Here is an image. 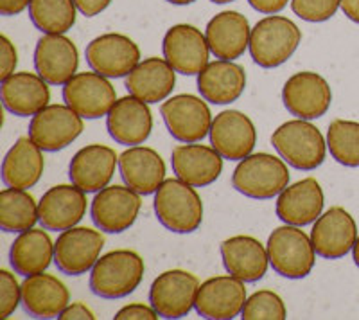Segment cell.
<instances>
[{
	"label": "cell",
	"instance_id": "cell-1",
	"mask_svg": "<svg viewBox=\"0 0 359 320\" xmlns=\"http://www.w3.org/2000/svg\"><path fill=\"white\" fill-rule=\"evenodd\" d=\"M155 214L158 222L176 234H191L203 222V201L194 185L180 178L163 180L155 193Z\"/></svg>",
	"mask_w": 359,
	"mask_h": 320
},
{
	"label": "cell",
	"instance_id": "cell-2",
	"mask_svg": "<svg viewBox=\"0 0 359 320\" xmlns=\"http://www.w3.org/2000/svg\"><path fill=\"white\" fill-rule=\"evenodd\" d=\"M144 270V259L137 252H108L90 272V290L101 299H123L139 288Z\"/></svg>",
	"mask_w": 359,
	"mask_h": 320
},
{
	"label": "cell",
	"instance_id": "cell-3",
	"mask_svg": "<svg viewBox=\"0 0 359 320\" xmlns=\"http://www.w3.org/2000/svg\"><path fill=\"white\" fill-rule=\"evenodd\" d=\"M302 41L298 25L287 17L271 15L255 24L250 36V54L262 69H275L286 63Z\"/></svg>",
	"mask_w": 359,
	"mask_h": 320
},
{
	"label": "cell",
	"instance_id": "cell-4",
	"mask_svg": "<svg viewBox=\"0 0 359 320\" xmlns=\"http://www.w3.org/2000/svg\"><path fill=\"white\" fill-rule=\"evenodd\" d=\"M232 185L248 198L269 200L278 196L290 185V169L278 156L269 153H252L239 160L233 169Z\"/></svg>",
	"mask_w": 359,
	"mask_h": 320
},
{
	"label": "cell",
	"instance_id": "cell-5",
	"mask_svg": "<svg viewBox=\"0 0 359 320\" xmlns=\"http://www.w3.org/2000/svg\"><path fill=\"white\" fill-rule=\"evenodd\" d=\"M271 144L287 164L302 171H313L325 160L327 140L318 128L306 119L280 124L271 135Z\"/></svg>",
	"mask_w": 359,
	"mask_h": 320
},
{
	"label": "cell",
	"instance_id": "cell-6",
	"mask_svg": "<svg viewBox=\"0 0 359 320\" xmlns=\"http://www.w3.org/2000/svg\"><path fill=\"white\" fill-rule=\"evenodd\" d=\"M269 265L287 279H304L311 274L316 261V251L300 227L284 225L275 229L268 238Z\"/></svg>",
	"mask_w": 359,
	"mask_h": 320
},
{
	"label": "cell",
	"instance_id": "cell-7",
	"mask_svg": "<svg viewBox=\"0 0 359 320\" xmlns=\"http://www.w3.org/2000/svg\"><path fill=\"white\" fill-rule=\"evenodd\" d=\"M169 133L180 142H200L210 133L212 114L203 99L192 94H180L163 101L160 107Z\"/></svg>",
	"mask_w": 359,
	"mask_h": 320
},
{
	"label": "cell",
	"instance_id": "cell-8",
	"mask_svg": "<svg viewBox=\"0 0 359 320\" xmlns=\"http://www.w3.org/2000/svg\"><path fill=\"white\" fill-rule=\"evenodd\" d=\"M83 117L69 105H47L29 124V137L43 152H60L83 133Z\"/></svg>",
	"mask_w": 359,
	"mask_h": 320
},
{
	"label": "cell",
	"instance_id": "cell-9",
	"mask_svg": "<svg viewBox=\"0 0 359 320\" xmlns=\"http://www.w3.org/2000/svg\"><path fill=\"white\" fill-rule=\"evenodd\" d=\"M200 281L187 270L160 274L149 290V302L163 319H184L196 304Z\"/></svg>",
	"mask_w": 359,
	"mask_h": 320
},
{
	"label": "cell",
	"instance_id": "cell-10",
	"mask_svg": "<svg viewBox=\"0 0 359 320\" xmlns=\"http://www.w3.org/2000/svg\"><path fill=\"white\" fill-rule=\"evenodd\" d=\"M104 246V236L88 227L63 230L54 243V263L67 275H83L94 268Z\"/></svg>",
	"mask_w": 359,
	"mask_h": 320
},
{
	"label": "cell",
	"instance_id": "cell-11",
	"mask_svg": "<svg viewBox=\"0 0 359 320\" xmlns=\"http://www.w3.org/2000/svg\"><path fill=\"white\" fill-rule=\"evenodd\" d=\"M140 207L142 200L137 191L128 185H111L95 193L90 213L99 230L108 234H121L137 222Z\"/></svg>",
	"mask_w": 359,
	"mask_h": 320
},
{
	"label": "cell",
	"instance_id": "cell-12",
	"mask_svg": "<svg viewBox=\"0 0 359 320\" xmlns=\"http://www.w3.org/2000/svg\"><path fill=\"white\" fill-rule=\"evenodd\" d=\"M282 101L297 119H318L327 114L332 103L331 86L316 72H297L282 88Z\"/></svg>",
	"mask_w": 359,
	"mask_h": 320
},
{
	"label": "cell",
	"instance_id": "cell-13",
	"mask_svg": "<svg viewBox=\"0 0 359 320\" xmlns=\"http://www.w3.org/2000/svg\"><path fill=\"white\" fill-rule=\"evenodd\" d=\"M63 99L83 119L108 115L117 103V94L107 76L99 72H79L63 86Z\"/></svg>",
	"mask_w": 359,
	"mask_h": 320
},
{
	"label": "cell",
	"instance_id": "cell-14",
	"mask_svg": "<svg viewBox=\"0 0 359 320\" xmlns=\"http://www.w3.org/2000/svg\"><path fill=\"white\" fill-rule=\"evenodd\" d=\"M86 63L107 78H126L140 63V49L130 36L101 34L86 46Z\"/></svg>",
	"mask_w": 359,
	"mask_h": 320
},
{
	"label": "cell",
	"instance_id": "cell-15",
	"mask_svg": "<svg viewBox=\"0 0 359 320\" xmlns=\"http://www.w3.org/2000/svg\"><path fill=\"white\" fill-rule=\"evenodd\" d=\"M208 54L207 36L194 25H172L163 36V56L180 74H200L208 65Z\"/></svg>",
	"mask_w": 359,
	"mask_h": 320
},
{
	"label": "cell",
	"instance_id": "cell-16",
	"mask_svg": "<svg viewBox=\"0 0 359 320\" xmlns=\"http://www.w3.org/2000/svg\"><path fill=\"white\" fill-rule=\"evenodd\" d=\"M246 300L245 281L233 275H219L200 284L194 308L203 319L232 320L241 315Z\"/></svg>",
	"mask_w": 359,
	"mask_h": 320
},
{
	"label": "cell",
	"instance_id": "cell-17",
	"mask_svg": "<svg viewBox=\"0 0 359 320\" xmlns=\"http://www.w3.org/2000/svg\"><path fill=\"white\" fill-rule=\"evenodd\" d=\"M355 239L358 225L343 207H331L314 222L311 230L314 251L323 259L345 258L354 248Z\"/></svg>",
	"mask_w": 359,
	"mask_h": 320
},
{
	"label": "cell",
	"instance_id": "cell-18",
	"mask_svg": "<svg viewBox=\"0 0 359 320\" xmlns=\"http://www.w3.org/2000/svg\"><path fill=\"white\" fill-rule=\"evenodd\" d=\"M212 148L229 160H243L252 155L257 144V130L248 115L239 110H224L216 115L210 126Z\"/></svg>",
	"mask_w": 359,
	"mask_h": 320
},
{
	"label": "cell",
	"instance_id": "cell-19",
	"mask_svg": "<svg viewBox=\"0 0 359 320\" xmlns=\"http://www.w3.org/2000/svg\"><path fill=\"white\" fill-rule=\"evenodd\" d=\"M34 67L49 85H65L79 67L78 47L65 34H43L34 49Z\"/></svg>",
	"mask_w": 359,
	"mask_h": 320
},
{
	"label": "cell",
	"instance_id": "cell-20",
	"mask_svg": "<svg viewBox=\"0 0 359 320\" xmlns=\"http://www.w3.org/2000/svg\"><path fill=\"white\" fill-rule=\"evenodd\" d=\"M118 156L115 149L104 144H90L72 156L69 166V177L74 185L85 193H99L108 187L114 178Z\"/></svg>",
	"mask_w": 359,
	"mask_h": 320
},
{
	"label": "cell",
	"instance_id": "cell-21",
	"mask_svg": "<svg viewBox=\"0 0 359 320\" xmlns=\"http://www.w3.org/2000/svg\"><path fill=\"white\" fill-rule=\"evenodd\" d=\"M107 128L115 142L123 146H139L151 135V110L146 101L130 94L114 105L107 115Z\"/></svg>",
	"mask_w": 359,
	"mask_h": 320
},
{
	"label": "cell",
	"instance_id": "cell-22",
	"mask_svg": "<svg viewBox=\"0 0 359 320\" xmlns=\"http://www.w3.org/2000/svg\"><path fill=\"white\" fill-rule=\"evenodd\" d=\"M171 164L180 180L194 187H207L219 178L223 155L210 146L185 142L172 148Z\"/></svg>",
	"mask_w": 359,
	"mask_h": 320
},
{
	"label": "cell",
	"instance_id": "cell-23",
	"mask_svg": "<svg viewBox=\"0 0 359 320\" xmlns=\"http://www.w3.org/2000/svg\"><path fill=\"white\" fill-rule=\"evenodd\" d=\"M40 223L47 230H67L78 225L86 214L85 191L78 185H54L38 201Z\"/></svg>",
	"mask_w": 359,
	"mask_h": 320
},
{
	"label": "cell",
	"instance_id": "cell-24",
	"mask_svg": "<svg viewBox=\"0 0 359 320\" xmlns=\"http://www.w3.org/2000/svg\"><path fill=\"white\" fill-rule=\"evenodd\" d=\"M322 185L316 178H304L287 185L277 198V216L287 225H311L322 216Z\"/></svg>",
	"mask_w": 359,
	"mask_h": 320
},
{
	"label": "cell",
	"instance_id": "cell-25",
	"mask_svg": "<svg viewBox=\"0 0 359 320\" xmlns=\"http://www.w3.org/2000/svg\"><path fill=\"white\" fill-rule=\"evenodd\" d=\"M210 53L219 60H237L250 47L252 27L245 15L237 11H221L205 29Z\"/></svg>",
	"mask_w": 359,
	"mask_h": 320
},
{
	"label": "cell",
	"instance_id": "cell-26",
	"mask_svg": "<svg viewBox=\"0 0 359 320\" xmlns=\"http://www.w3.org/2000/svg\"><path fill=\"white\" fill-rule=\"evenodd\" d=\"M221 258L226 272L245 283H257L268 272V248L252 236L224 239L221 243Z\"/></svg>",
	"mask_w": 359,
	"mask_h": 320
},
{
	"label": "cell",
	"instance_id": "cell-27",
	"mask_svg": "<svg viewBox=\"0 0 359 320\" xmlns=\"http://www.w3.org/2000/svg\"><path fill=\"white\" fill-rule=\"evenodd\" d=\"M69 300V288L50 274L29 275L22 283V304L34 319H60Z\"/></svg>",
	"mask_w": 359,
	"mask_h": 320
},
{
	"label": "cell",
	"instance_id": "cell-28",
	"mask_svg": "<svg viewBox=\"0 0 359 320\" xmlns=\"http://www.w3.org/2000/svg\"><path fill=\"white\" fill-rule=\"evenodd\" d=\"M124 184L139 194H153L165 180V162L158 152L147 146H133L118 156Z\"/></svg>",
	"mask_w": 359,
	"mask_h": 320
},
{
	"label": "cell",
	"instance_id": "cell-29",
	"mask_svg": "<svg viewBox=\"0 0 359 320\" xmlns=\"http://www.w3.org/2000/svg\"><path fill=\"white\" fill-rule=\"evenodd\" d=\"M0 94L6 110L18 117L36 115L50 101L49 83L33 72H15L2 79Z\"/></svg>",
	"mask_w": 359,
	"mask_h": 320
},
{
	"label": "cell",
	"instance_id": "cell-30",
	"mask_svg": "<svg viewBox=\"0 0 359 320\" xmlns=\"http://www.w3.org/2000/svg\"><path fill=\"white\" fill-rule=\"evenodd\" d=\"M246 86V72L230 60L208 63L198 74V91L212 105H230L241 98Z\"/></svg>",
	"mask_w": 359,
	"mask_h": 320
},
{
	"label": "cell",
	"instance_id": "cell-31",
	"mask_svg": "<svg viewBox=\"0 0 359 320\" xmlns=\"http://www.w3.org/2000/svg\"><path fill=\"white\" fill-rule=\"evenodd\" d=\"M175 85L176 70L162 58H147L126 76L128 92L147 105L168 99Z\"/></svg>",
	"mask_w": 359,
	"mask_h": 320
},
{
	"label": "cell",
	"instance_id": "cell-32",
	"mask_svg": "<svg viewBox=\"0 0 359 320\" xmlns=\"http://www.w3.org/2000/svg\"><path fill=\"white\" fill-rule=\"evenodd\" d=\"M45 169L41 148L31 137H20L2 162V182L6 187L29 189L38 184Z\"/></svg>",
	"mask_w": 359,
	"mask_h": 320
},
{
	"label": "cell",
	"instance_id": "cell-33",
	"mask_svg": "<svg viewBox=\"0 0 359 320\" xmlns=\"http://www.w3.org/2000/svg\"><path fill=\"white\" fill-rule=\"evenodd\" d=\"M45 230L29 229L13 241L9 261L17 274L29 277V275L45 272L53 263L54 243Z\"/></svg>",
	"mask_w": 359,
	"mask_h": 320
},
{
	"label": "cell",
	"instance_id": "cell-34",
	"mask_svg": "<svg viewBox=\"0 0 359 320\" xmlns=\"http://www.w3.org/2000/svg\"><path fill=\"white\" fill-rule=\"evenodd\" d=\"M36 222L38 204L25 189L8 187L0 193V227L4 232H25Z\"/></svg>",
	"mask_w": 359,
	"mask_h": 320
},
{
	"label": "cell",
	"instance_id": "cell-35",
	"mask_svg": "<svg viewBox=\"0 0 359 320\" xmlns=\"http://www.w3.org/2000/svg\"><path fill=\"white\" fill-rule=\"evenodd\" d=\"M29 17L45 34H65L74 27L78 6L74 0H31Z\"/></svg>",
	"mask_w": 359,
	"mask_h": 320
},
{
	"label": "cell",
	"instance_id": "cell-36",
	"mask_svg": "<svg viewBox=\"0 0 359 320\" xmlns=\"http://www.w3.org/2000/svg\"><path fill=\"white\" fill-rule=\"evenodd\" d=\"M327 148L336 162L347 168H359V123L332 121L327 132Z\"/></svg>",
	"mask_w": 359,
	"mask_h": 320
},
{
	"label": "cell",
	"instance_id": "cell-37",
	"mask_svg": "<svg viewBox=\"0 0 359 320\" xmlns=\"http://www.w3.org/2000/svg\"><path fill=\"white\" fill-rule=\"evenodd\" d=\"M243 320H284L287 319V309L284 300L275 292L261 290L255 292L241 312Z\"/></svg>",
	"mask_w": 359,
	"mask_h": 320
},
{
	"label": "cell",
	"instance_id": "cell-38",
	"mask_svg": "<svg viewBox=\"0 0 359 320\" xmlns=\"http://www.w3.org/2000/svg\"><path fill=\"white\" fill-rule=\"evenodd\" d=\"M341 8V0H291V9L306 22H325Z\"/></svg>",
	"mask_w": 359,
	"mask_h": 320
},
{
	"label": "cell",
	"instance_id": "cell-39",
	"mask_svg": "<svg viewBox=\"0 0 359 320\" xmlns=\"http://www.w3.org/2000/svg\"><path fill=\"white\" fill-rule=\"evenodd\" d=\"M22 302V284L8 270L0 272V319H9Z\"/></svg>",
	"mask_w": 359,
	"mask_h": 320
},
{
	"label": "cell",
	"instance_id": "cell-40",
	"mask_svg": "<svg viewBox=\"0 0 359 320\" xmlns=\"http://www.w3.org/2000/svg\"><path fill=\"white\" fill-rule=\"evenodd\" d=\"M0 62H2V69H0V78L6 79L11 74H15V67L18 63V54L15 46L11 44L8 36H0Z\"/></svg>",
	"mask_w": 359,
	"mask_h": 320
},
{
	"label": "cell",
	"instance_id": "cell-41",
	"mask_svg": "<svg viewBox=\"0 0 359 320\" xmlns=\"http://www.w3.org/2000/svg\"><path fill=\"white\" fill-rule=\"evenodd\" d=\"M158 313L156 309L149 308V306H144V304H130V306H124L123 309H118L115 313V320H156L158 319Z\"/></svg>",
	"mask_w": 359,
	"mask_h": 320
},
{
	"label": "cell",
	"instance_id": "cell-42",
	"mask_svg": "<svg viewBox=\"0 0 359 320\" xmlns=\"http://www.w3.org/2000/svg\"><path fill=\"white\" fill-rule=\"evenodd\" d=\"M60 319L62 320H94L95 316H94V313L86 308L85 304L74 302V304H69V306L63 309L62 315H60Z\"/></svg>",
	"mask_w": 359,
	"mask_h": 320
},
{
	"label": "cell",
	"instance_id": "cell-43",
	"mask_svg": "<svg viewBox=\"0 0 359 320\" xmlns=\"http://www.w3.org/2000/svg\"><path fill=\"white\" fill-rule=\"evenodd\" d=\"M287 2L290 0H248V4L255 11L264 13V15H277V13L286 8Z\"/></svg>",
	"mask_w": 359,
	"mask_h": 320
},
{
	"label": "cell",
	"instance_id": "cell-44",
	"mask_svg": "<svg viewBox=\"0 0 359 320\" xmlns=\"http://www.w3.org/2000/svg\"><path fill=\"white\" fill-rule=\"evenodd\" d=\"M74 2H76L78 9L85 15V17L101 15V13L111 4V0H74Z\"/></svg>",
	"mask_w": 359,
	"mask_h": 320
},
{
	"label": "cell",
	"instance_id": "cell-45",
	"mask_svg": "<svg viewBox=\"0 0 359 320\" xmlns=\"http://www.w3.org/2000/svg\"><path fill=\"white\" fill-rule=\"evenodd\" d=\"M31 0H0V13L4 17L20 15L25 8H29Z\"/></svg>",
	"mask_w": 359,
	"mask_h": 320
},
{
	"label": "cell",
	"instance_id": "cell-46",
	"mask_svg": "<svg viewBox=\"0 0 359 320\" xmlns=\"http://www.w3.org/2000/svg\"><path fill=\"white\" fill-rule=\"evenodd\" d=\"M341 9L347 18L359 24V0H341Z\"/></svg>",
	"mask_w": 359,
	"mask_h": 320
},
{
	"label": "cell",
	"instance_id": "cell-47",
	"mask_svg": "<svg viewBox=\"0 0 359 320\" xmlns=\"http://www.w3.org/2000/svg\"><path fill=\"white\" fill-rule=\"evenodd\" d=\"M352 258H354V263L359 267V236L354 243V248H352Z\"/></svg>",
	"mask_w": 359,
	"mask_h": 320
},
{
	"label": "cell",
	"instance_id": "cell-48",
	"mask_svg": "<svg viewBox=\"0 0 359 320\" xmlns=\"http://www.w3.org/2000/svg\"><path fill=\"white\" fill-rule=\"evenodd\" d=\"M168 2H171V4H176V6H187V4H192V2H196V0H168Z\"/></svg>",
	"mask_w": 359,
	"mask_h": 320
},
{
	"label": "cell",
	"instance_id": "cell-49",
	"mask_svg": "<svg viewBox=\"0 0 359 320\" xmlns=\"http://www.w3.org/2000/svg\"><path fill=\"white\" fill-rule=\"evenodd\" d=\"M214 4H229V2H233V0H210Z\"/></svg>",
	"mask_w": 359,
	"mask_h": 320
}]
</instances>
